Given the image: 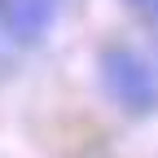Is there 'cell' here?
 <instances>
[{
	"instance_id": "cell-1",
	"label": "cell",
	"mask_w": 158,
	"mask_h": 158,
	"mask_svg": "<svg viewBox=\"0 0 158 158\" xmlns=\"http://www.w3.org/2000/svg\"><path fill=\"white\" fill-rule=\"evenodd\" d=\"M101 79H106L110 97H114L123 110H149V106L158 101V79H154V70H149L136 53H127V48H110V53L101 57Z\"/></svg>"
},
{
	"instance_id": "cell-2",
	"label": "cell",
	"mask_w": 158,
	"mask_h": 158,
	"mask_svg": "<svg viewBox=\"0 0 158 158\" xmlns=\"http://www.w3.org/2000/svg\"><path fill=\"white\" fill-rule=\"evenodd\" d=\"M0 9H5V31L13 44H35L53 27L62 0H0Z\"/></svg>"
},
{
	"instance_id": "cell-3",
	"label": "cell",
	"mask_w": 158,
	"mask_h": 158,
	"mask_svg": "<svg viewBox=\"0 0 158 158\" xmlns=\"http://www.w3.org/2000/svg\"><path fill=\"white\" fill-rule=\"evenodd\" d=\"M127 5H132L136 13H145V18H149V13H154V5H158V0H127Z\"/></svg>"
},
{
	"instance_id": "cell-4",
	"label": "cell",
	"mask_w": 158,
	"mask_h": 158,
	"mask_svg": "<svg viewBox=\"0 0 158 158\" xmlns=\"http://www.w3.org/2000/svg\"><path fill=\"white\" fill-rule=\"evenodd\" d=\"M0 48H13V40H9V31H5V9H0Z\"/></svg>"
}]
</instances>
